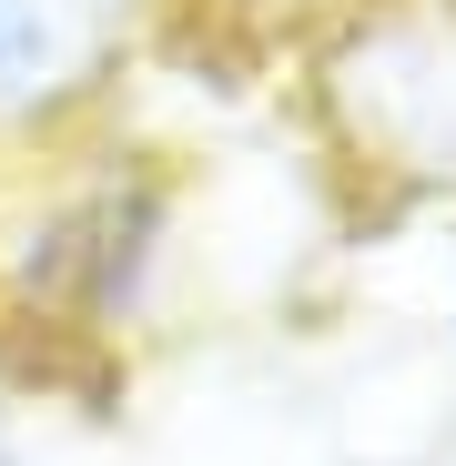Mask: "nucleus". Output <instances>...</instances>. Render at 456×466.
Wrapping results in <instances>:
<instances>
[{"mask_svg":"<svg viewBox=\"0 0 456 466\" xmlns=\"http://www.w3.org/2000/svg\"><path fill=\"white\" fill-rule=\"evenodd\" d=\"M163 233H173V203L152 173H92V183H61L31 233H21V304H41V315L61 325H122L142 315L152 274H163Z\"/></svg>","mask_w":456,"mask_h":466,"instance_id":"3","label":"nucleus"},{"mask_svg":"<svg viewBox=\"0 0 456 466\" xmlns=\"http://www.w3.org/2000/svg\"><path fill=\"white\" fill-rule=\"evenodd\" d=\"M183 11H213L234 31H284V21H335L345 0H183Z\"/></svg>","mask_w":456,"mask_h":466,"instance_id":"4","label":"nucleus"},{"mask_svg":"<svg viewBox=\"0 0 456 466\" xmlns=\"http://www.w3.org/2000/svg\"><path fill=\"white\" fill-rule=\"evenodd\" d=\"M325 102L375 173H456V31L406 11H335Z\"/></svg>","mask_w":456,"mask_h":466,"instance_id":"1","label":"nucleus"},{"mask_svg":"<svg viewBox=\"0 0 456 466\" xmlns=\"http://www.w3.org/2000/svg\"><path fill=\"white\" fill-rule=\"evenodd\" d=\"M163 0H0V152H61L112 112Z\"/></svg>","mask_w":456,"mask_h":466,"instance_id":"2","label":"nucleus"},{"mask_svg":"<svg viewBox=\"0 0 456 466\" xmlns=\"http://www.w3.org/2000/svg\"><path fill=\"white\" fill-rule=\"evenodd\" d=\"M0 466H21V436H11V416H0Z\"/></svg>","mask_w":456,"mask_h":466,"instance_id":"5","label":"nucleus"}]
</instances>
